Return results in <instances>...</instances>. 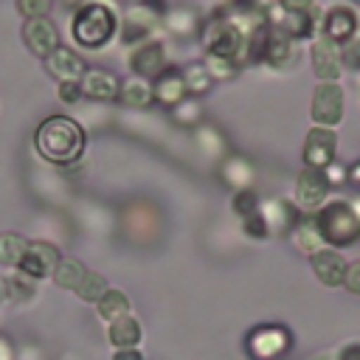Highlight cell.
Returning a JSON list of instances; mask_svg holds the SVG:
<instances>
[{
  "instance_id": "1",
  "label": "cell",
  "mask_w": 360,
  "mask_h": 360,
  "mask_svg": "<svg viewBox=\"0 0 360 360\" xmlns=\"http://www.w3.org/2000/svg\"><path fill=\"white\" fill-rule=\"evenodd\" d=\"M34 146L39 158H45L53 166H70L84 155L87 135L84 127L70 118V115H48L37 132H34Z\"/></svg>"
},
{
  "instance_id": "2",
  "label": "cell",
  "mask_w": 360,
  "mask_h": 360,
  "mask_svg": "<svg viewBox=\"0 0 360 360\" xmlns=\"http://www.w3.org/2000/svg\"><path fill=\"white\" fill-rule=\"evenodd\" d=\"M315 231L326 248H349L360 239V217L349 200H329L312 214Z\"/></svg>"
},
{
  "instance_id": "3",
  "label": "cell",
  "mask_w": 360,
  "mask_h": 360,
  "mask_svg": "<svg viewBox=\"0 0 360 360\" xmlns=\"http://www.w3.org/2000/svg\"><path fill=\"white\" fill-rule=\"evenodd\" d=\"M70 34L76 45L87 51H98L118 34V14L107 3H82L73 14Z\"/></svg>"
},
{
  "instance_id": "4",
  "label": "cell",
  "mask_w": 360,
  "mask_h": 360,
  "mask_svg": "<svg viewBox=\"0 0 360 360\" xmlns=\"http://www.w3.org/2000/svg\"><path fill=\"white\" fill-rule=\"evenodd\" d=\"M262 11H264V20L292 42L312 39L323 20L321 8L312 3H273V6H262Z\"/></svg>"
},
{
  "instance_id": "5",
  "label": "cell",
  "mask_w": 360,
  "mask_h": 360,
  "mask_svg": "<svg viewBox=\"0 0 360 360\" xmlns=\"http://www.w3.org/2000/svg\"><path fill=\"white\" fill-rule=\"evenodd\" d=\"M202 42L205 53L233 59L242 65V51H245V31L228 17V8H217L208 22H202Z\"/></svg>"
},
{
  "instance_id": "6",
  "label": "cell",
  "mask_w": 360,
  "mask_h": 360,
  "mask_svg": "<svg viewBox=\"0 0 360 360\" xmlns=\"http://www.w3.org/2000/svg\"><path fill=\"white\" fill-rule=\"evenodd\" d=\"M292 349V332L284 323H259L245 338L250 360H281Z\"/></svg>"
},
{
  "instance_id": "7",
  "label": "cell",
  "mask_w": 360,
  "mask_h": 360,
  "mask_svg": "<svg viewBox=\"0 0 360 360\" xmlns=\"http://www.w3.org/2000/svg\"><path fill=\"white\" fill-rule=\"evenodd\" d=\"M309 118L315 127L335 129L343 121V87L338 82H318L309 101Z\"/></svg>"
},
{
  "instance_id": "8",
  "label": "cell",
  "mask_w": 360,
  "mask_h": 360,
  "mask_svg": "<svg viewBox=\"0 0 360 360\" xmlns=\"http://www.w3.org/2000/svg\"><path fill=\"white\" fill-rule=\"evenodd\" d=\"M160 20V6L152 3H138V6H127L124 8V20H118L121 28V42L124 45H141L152 37V31L158 28Z\"/></svg>"
},
{
  "instance_id": "9",
  "label": "cell",
  "mask_w": 360,
  "mask_h": 360,
  "mask_svg": "<svg viewBox=\"0 0 360 360\" xmlns=\"http://www.w3.org/2000/svg\"><path fill=\"white\" fill-rule=\"evenodd\" d=\"M304 166L307 169H318L323 172L326 166H332L338 160V135L335 129L326 127H312L304 138V149H301Z\"/></svg>"
},
{
  "instance_id": "10",
  "label": "cell",
  "mask_w": 360,
  "mask_h": 360,
  "mask_svg": "<svg viewBox=\"0 0 360 360\" xmlns=\"http://www.w3.org/2000/svg\"><path fill=\"white\" fill-rule=\"evenodd\" d=\"M127 62H129V68L138 79H143V82L152 79L155 82L169 68V53H166V45L160 39H146V42H141L129 51Z\"/></svg>"
},
{
  "instance_id": "11",
  "label": "cell",
  "mask_w": 360,
  "mask_h": 360,
  "mask_svg": "<svg viewBox=\"0 0 360 360\" xmlns=\"http://www.w3.org/2000/svg\"><path fill=\"white\" fill-rule=\"evenodd\" d=\"M59 259H62V253H59L56 245L37 239V242H28V248L22 253V262L17 264V273L25 276V278H51Z\"/></svg>"
},
{
  "instance_id": "12",
  "label": "cell",
  "mask_w": 360,
  "mask_h": 360,
  "mask_svg": "<svg viewBox=\"0 0 360 360\" xmlns=\"http://www.w3.org/2000/svg\"><path fill=\"white\" fill-rule=\"evenodd\" d=\"M329 194V183L323 177V172L318 169H301L295 177V205L301 214H315Z\"/></svg>"
},
{
  "instance_id": "13",
  "label": "cell",
  "mask_w": 360,
  "mask_h": 360,
  "mask_svg": "<svg viewBox=\"0 0 360 360\" xmlns=\"http://www.w3.org/2000/svg\"><path fill=\"white\" fill-rule=\"evenodd\" d=\"M357 25H360V17L352 6H332L323 11L321 37H326L335 45H346L349 39L357 37Z\"/></svg>"
},
{
  "instance_id": "14",
  "label": "cell",
  "mask_w": 360,
  "mask_h": 360,
  "mask_svg": "<svg viewBox=\"0 0 360 360\" xmlns=\"http://www.w3.org/2000/svg\"><path fill=\"white\" fill-rule=\"evenodd\" d=\"M22 42H25V48H28L34 56L48 59V56L59 48V31H56V25H53L48 17L25 20V22H22Z\"/></svg>"
},
{
  "instance_id": "15",
  "label": "cell",
  "mask_w": 360,
  "mask_h": 360,
  "mask_svg": "<svg viewBox=\"0 0 360 360\" xmlns=\"http://www.w3.org/2000/svg\"><path fill=\"white\" fill-rule=\"evenodd\" d=\"M309 59H312V70L318 76V82H338L343 65H340V45L329 42L326 37H315L312 48H309Z\"/></svg>"
},
{
  "instance_id": "16",
  "label": "cell",
  "mask_w": 360,
  "mask_h": 360,
  "mask_svg": "<svg viewBox=\"0 0 360 360\" xmlns=\"http://www.w3.org/2000/svg\"><path fill=\"white\" fill-rule=\"evenodd\" d=\"M82 96L84 98H93V101H118V93H121V79L104 68H87L82 82Z\"/></svg>"
},
{
  "instance_id": "17",
  "label": "cell",
  "mask_w": 360,
  "mask_h": 360,
  "mask_svg": "<svg viewBox=\"0 0 360 360\" xmlns=\"http://www.w3.org/2000/svg\"><path fill=\"white\" fill-rule=\"evenodd\" d=\"M262 217H264V225H267V231L270 233H292V228L298 225V219L304 217L301 211H298V205L295 202H290V200H267V202H262Z\"/></svg>"
},
{
  "instance_id": "18",
  "label": "cell",
  "mask_w": 360,
  "mask_h": 360,
  "mask_svg": "<svg viewBox=\"0 0 360 360\" xmlns=\"http://www.w3.org/2000/svg\"><path fill=\"white\" fill-rule=\"evenodd\" d=\"M309 264H312V273H315V278H318L321 284H326V287H343L349 262L343 259L340 250L323 248V250H318L315 256H309Z\"/></svg>"
},
{
  "instance_id": "19",
  "label": "cell",
  "mask_w": 360,
  "mask_h": 360,
  "mask_svg": "<svg viewBox=\"0 0 360 360\" xmlns=\"http://www.w3.org/2000/svg\"><path fill=\"white\" fill-rule=\"evenodd\" d=\"M45 62V68H48V73L53 76V79H59V84L62 82H82V76H84V70H87V65H84V59L73 51V48H65V45H59L48 59H42Z\"/></svg>"
},
{
  "instance_id": "20",
  "label": "cell",
  "mask_w": 360,
  "mask_h": 360,
  "mask_svg": "<svg viewBox=\"0 0 360 360\" xmlns=\"http://www.w3.org/2000/svg\"><path fill=\"white\" fill-rule=\"evenodd\" d=\"M152 96H155V101L163 104V107H180V104L186 101V96H188L186 82H183V70L169 65V68L152 82Z\"/></svg>"
},
{
  "instance_id": "21",
  "label": "cell",
  "mask_w": 360,
  "mask_h": 360,
  "mask_svg": "<svg viewBox=\"0 0 360 360\" xmlns=\"http://www.w3.org/2000/svg\"><path fill=\"white\" fill-rule=\"evenodd\" d=\"M107 338L110 343L121 352V349H138L141 338H143V329H141V321L135 315H124L118 321H112L107 326Z\"/></svg>"
},
{
  "instance_id": "22",
  "label": "cell",
  "mask_w": 360,
  "mask_h": 360,
  "mask_svg": "<svg viewBox=\"0 0 360 360\" xmlns=\"http://www.w3.org/2000/svg\"><path fill=\"white\" fill-rule=\"evenodd\" d=\"M292 62H295V42L290 37H284L278 28L270 25V42H267L264 65H270V68H287Z\"/></svg>"
},
{
  "instance_id": "23",
  "label": "cell",
  "mask_w": 360,
  "mask_h": 360,
  "mask_svg": "<svg viewBox=\"0 0 360 360\" xmlns=\"http://www.w3.org/2000/svg\"><path fill=\"white\" fill-rule=\"evenodd\" d=\"M118 101H121L124 107L143 110V107H149V104L155 101V96H152V84H149V82H143V79H138V76H129V79H124V82H121Z\"/></svg>"
},
{
  "instance_id": "24",
  "label": "cell",
  "mask_w": 360,
  "mask_h": 360,
  "mask_svg": "<svg viewBox=\"0 0 360 360\" xmlns=\"http://www.w3.org/2000/svg\"><path fill=\"white\" fill-rule=\"evenodd\" d=\"M290 239H292V245H295L301 253H307V256H315L318 250H323V248H326V245H323V239H321V236H318V231H315L312 214H304V217L298 219V225L292 228Z\"/></svg>"
},
{
  "instance_id": "25",
  "label": "cell",
  "mask_w": 360,
  "mask_h": 360,
  "mask_svg": "<svg viewBox=\"0 0 360 360\" xmlns=\"http://www.w3.org/2000/svg\"><path fill=\"white\" fill-rule=\"evenodd\" d=\"M96 309H98V315H101L107 323H112V321H118V318L129 315V298H127V292H124V290L110 287V290L98 298Z\"/></svg>"
},
{
  "instance_id": "26",
  "label": "cell",
  "mask_w": 360,
  "mask_h": 360,
  "mask_svg": "<svg viewBox=\"0 0 360 360\" xmlns=\"http://www.w3.org/2000/svg\"><path fill=\"white\" fill-rule=\"evenodd\" d=\"M84 273H87V267H84V264H82L79 259H70V256H62L51 278L56 281V287H62V290H70V292H76V287L82 284V278H84Z\"/></svg>"
},
{
  "instance_id": "27",
  "label": "cell",
  "mask_w": 360,
  "mask_h": 360,
  "mask_svg": "<svg viewBox=\"0 0 360 360\" xmlns=\"http://www.w3.org/2000/svg\"><path fill=\"white\" fill-rule=\"evenodd\" d=\"M25 248H28V239H22L20 233H14V231L0 233V264L3 267H17L22 262Z\"/></svg>"
},
{
  "instance_id": "28",
  "label": "cell",
  "mask_w": 360,
  "mask_h": 360,
  "mask_svg": "<svg viewBox=\"0 0 360 360\" xmlns=\"http://www.w3.org/2000/svg\"><path fill=\"white\" fill-rule=\"evenodd\" d=\"M180 70H183V82H186L188 96H202V93L211 90V82L214 79L208 76V70L202 68V62H191V65H186Z\"/></svg>"
},
{
  "instance_id": "29",
  "label": "cell",
  "mask_w": 360,
  "mask_h": 360,
  "mask_svg": "<svg viewBox=\"0 0 360 360\" xmlns=\"http://www.w3.org/2000/svg\"><path fill=\"white\" fill-rule=\"evenodd\" d=\"M107 290H110V287H107V278H104L101 273H96V270H87L84 278H82V284L76 287V295H79L82 301L98 304V298H101Z\"/></svg>"
},
{
  "instance_id": "30",
  "label": "cell",
  "mask_w": 360,
  "mask_h": 360,
  "mask_svg": "<svg viewBox=\"0 0 360 360\" xmlns=\"http://www.w3.org/2000/svg\"><path fill=\"white\" fill-rule=\"evenodd\" d=\"M222 174H225L228 183H236L239 188H250L248 183H250V177H253V169H250V163L242 160V158H231V160L225 163ZM239 188H236V191H239Z\"/></svg>"
},
{
  "instance_id": "31",
  "label": "cell",
  "mask_w": 360,
  "mask_h": 360,
  "mask_svg": "<svg viewBox=\"0 0 360 360\" xmlns=\"http://www.w3.org/2000/svg\"><path fill=\"white\" fill-rule=\"evenodd\" d=\"M202 68L208 70V76L211 79H233L236 73H239V62H233V59H222V56H211V53H205V62H202Z\"/></svg>"
},
{
  "instance_id": "32",
  "label": "cell",
  "mask_w": 360,
  "mask_h": 360,
  "mask_svg": "<svg viewBox=\"0 0 360 360\" xmlns=\"http://www.w3.org/2000/svg\"><path fill=\"white\" fill-rule=\"evenodd\" d=\"M233 214L236 217H250V214H256L259 208H262V200H259V194L253 191V188H239L236 194H233Z\"/></svg>"
},
{
  "instance_id": "33",
  "label": "cell",
  "mask_w": 360,
  "mask_h": 360,
  "mask_svg": "<svg viewBox=\"0 0 360 360\" xmlns=\"http://www.w3.org/2000/svg\"><path fill=\"white\" fill-rule=\"evenodd\" d=\"M340 65H343L346 70L360 73V37L349 39L346 45H340Z\"/></svg>"
},
{
  "instance_id": "34",
  "label": "cell",
  "mask_w": 360,
  "mask_h": 360,
  "mask_svg": "<svg viewBox=\"0 0 360 360\" xmlns=\"http://www.w3.org/2000/svg\"><path fill=\"white\" fill-rule=\"evenodd\" d=\"M17 11H20L25 20L48 17V11H51V0H20V3H17Z\"/></svg>"
},
{
  "instance_id": "35",
  "label": "cell",
  "mask_w": 360,
  "mask_h": 360,
  "mask_svg": "<svg viewBox=\"0 0 360 360\" xmlns=\"http://www.w3.org/2000/svg\"><path fill=\"white\" fill-rule=\"evenodd\" d=\"M242 231H245L250 239H267V236H270V231H267V225H264L262 211H256V214L245 217V219H242Z\"/></svg>"
},
{
  "instance_id": "36",
  "label": "cell",
  "mask_w": 360,
  "mask_h": 360,
  "mask_svg": "<svg viewBox=\"0 0 360 360\" xmlns=\"http://www.w3.org/2000/svg\"><path fill=\"white\" fill-rule=\"evenodd\" d=\"M31 292H34L31 284H28L25 276H20V273L3 281V295H8V298H28Z\"/></svg>"
},
{
  "instance_id": "37",
  "label": "cell",
  "mask_w": 360,
  "mask_h": 360,
  "mask_svg": "<svg viewBox=\"0 0 360 360\" xmlns=\"http://www.w3.org/2000/svg\"><path fill=\"white\" fill-rule=\"evenodd\" d=\"M323 177H326V183H329V188H332V186H343V183H349V163L335 160L332 166L323 169Z\"/></svg>"
},
{
  "instance_id": "38",
  "label": "cell",
  "mask_w": 360,
  "mask_h": 360,
  "mask_svg": "<svg viewBox=\"0 0 360 360\" xmlns=\"http://www.w3.org/2000/svg\"><path fill=\"white\" fill-rule=\"evenodd\" d=\"M82 98H84V96H82L79 82H62V84H59V101L76 104V101H82Z\"/></svg>"
},
{
  "instance_id": "39",
  "label": "cell",
  "mask_w": 360,
  "mask_h": 360,
  "mask_svg": "<svg viewBox=\"0 0 360 360\" xmlns=\"http://www.w3.org/2000/svg\"><path fill=\"white\" fill-rule=\"evenodd\" d=\"M343 287L354 295H360V262H352L346 267V278H343Z\"/></svg>"
},
{
  "instance_id": "40",
  "label": "cell",
  "mask_w": 360,
  "mask_h": 360,
  "mask_svg": "<svg viewBox=\"0 0 360 360\" xmlns=\"http://www.w3.org/2000/svg\"><path fill=\"white\" fill-rule=\"evenodd\" d=\"M338 360H360V343H346L338 352Z\"/></svg>"
},
{
  "instance_id": "41",
  "label": "cell",
  "mask_w": 360,
  "mask_h": 360,
  "mask_svg": "<svg viewBox=\"0 0 360 360\" xmlns=\"http://www.w3.org/2000/svg\"><path fill=\"white\" fill-rule=\"evenodd\" d=\"M112 360H143V354L138 349H121L112 354Z\"/></svg>"
},
{
  "instance_id": "42",
  "label": "cell",
  "mask_w": 360,
  "mask_h": 360,
  "mask_svg": "<svg viewBox=\"0 0 360 360\" xmlns=\"http://www.w3.org/2000/svg\"><path fill=\"white\" fill-rule=\"evenodd\" d=\"M349 183H354V186H360V158L349 163Z\"/></svg>"
},
{
  "instance_id": "43",
  "label": "cell",
  "mask_w": 360,
  "mask_h": 360,
  "mask_svg": "<svg viewBox=\"0 0 360 360\" xmlns=\"http://www.w3.org/2000/svg\"><path fill=\"white\" fill-rule=\"evenodd\" d=\"M0 360H11V346L6 338H0Z\"/></svg>"
}]
</instances>
